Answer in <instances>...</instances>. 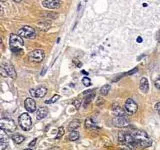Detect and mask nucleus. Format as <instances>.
Segmentation results:
<instances>
[{
    "label": "nucleus",
    "instance_id": "f257e3e1",
    "mask_svg": "<svg viewBox=\"0 0 160 150\" xmlns=\"http://www.w3.org/2000/svg\"><path fill=\"white\" fill-rule=\"evenodd\" d=\"M131 133L134 136L135 140H136L137 147L147 148V147L152 145V139L149 138V136L145 131H143V130H134Z\"/></svg>",
    "mask_w": 160,
    "mask_h": 150
},
{
    "label": "nucleus",
    "instance_id": "f03ea898",
    "mask_svg": "<svg viewBox=\"0 0 160 150\" xmlns=\"http://www.w3.org/2000/svg\"><path fill=\"white\" fill-rule=\"evenodd\" d=\"M9 46H10V49L14 53L20 52L24 47V41L23 39H22V37L19 36V35L11 34L9 38Z\"/></svg>",
    "mask_w": 160,
    "mask_h": 150
},
{
    "label": "nucleus",
    "instance_id": "7ed1b4c3",
    "mask_svg": "<svg viewBox=\"0 0 160 150\" xmlns=\"http://www.w3.org/2000/svg\"><path fill=\"white\" fill-rule=\"evenodd\" d=\"M19 125L20 127L22 128L23 130L25 131H29V130L32 129V120H31V117L28 113H22L20 116H19Z\"/></svg>",
    "mask_w": 160,
    "mask_h": 150
},
{
    "label": "nucleus",
    "instance_id": "20e7f679",
    "mask_svg": "<svg viewBox=\"0 0 160 150\" xmlns=\"http://www.w3.org/2000/svg\"><path fill=\"white\" fill-rule=\"evenodd\" d=\"M0 128L5 132H13L16 130V123L11 118H1L0 120Z\"/></svg>",
    "mask_w": 160,
    "mask_h": 150
},
{
    "label": "nucleus",
    "instance_id": "39448f33",
    "mask_svg": "<svg viewBox=\"0 0 160 150\" xmlns=\"http://www.w3.org/2000/svg\"><path fill=\"white\" fill-rule=\"evenodd\" d=\"M18 35L21 37L27 38V39H34L36 36V32H35V29L33 27L29 25H24L18 30Z\"/></svg>",
    "mask_w": 160,
    "mask_h": 150
},
{
    "label": "nucleus",
    "instance_id": "423d86ee",
    "mask_svg": "<svg viewBox=\"0 0 160 150\" xmlns=\"http://www.w3.org/2000/svg\"><path fill=\"white\" fill-rule=\"evenodd\" d=\"M44 51L42 49H35V50L31 51L29 54H28V58L30 61L32 62H35V63H40V62L43 61L44 59Z\"/></svg>",
    "mask_w": 160,
    "mask_h": 150
},
{
    "label": "nucleus",
    "instance_id": "0eeeda50",
    "mask_svg": "<svg viewBox=\"0 0 160 150\" xmlns=\"http://www.w3.org/2000/svg\"><path fill=\"white\" fill-rule=\"evenodd\" d=\"M124 109H125L127 114L132 115V114H135L137 112V110H138V105L136 104V102H135L133 99L128 98L125 101V103H124Z\"/></svg>",
    "mask_w": 160,
    "mask_h": 150
},
{
    "label": "nucleus",
    "instance_id": "6e6552de",
    "mask_svg": "<svg viewBox=\"0 0 160 150\" xmlns=\"http://www.w3.org/2000/svg\"><path fill=\"white\" fill-rule=\"evenodd\" d=\"M29 93L32 97H36V98H42L47 93V89L43 86H40L38 88H31L29 90Z\"/></svg>",
    "mask_w": 160,
    "mask_h": 150
},
{
    "label": "nucleus",
    "instance_id": "1a4fd4ad",
    "mask_svg": "<svg viewBox=\"0 0 160 150\" xmlns=\"http://www.w3.org/2000/svg\"><path fill=\"white\" fill-rule=\"evenodd\" d=\"M2 68H4V70L6 71L8 77L12 78V79H15L17 77V74H16V71H15V68L13 66L12 64L10 63V62H4L3 64H2Z\"/></svg>",
    "mask_w": 160,
    "mask_h": 150
},
{
    "label": "nucleus",
    "instance_id": "9d476101",
    "mask_svg": "<svg viewBox=\"0 0 160 150\" xmlns=\"http://www.w3.org/2000/svg\"><path fill=\"white\" fill-rule=\"evenodd\" d=\"M112 123L116 127H127L129 126V120L127 117H114L112 119Z\"/></svg>",
    "mask_w": 160,
    "mask_h": 150
},
{
    "label": "nucleus",
    "instance_id": "9b49d317",
    "mask_svg": "<svg viewBox=\"0 0 160 150\" xmlns=\"http://www.w3.org/2000/svg\"><path fill=\"white\" fill-rule=\"evenodd\" d=\"M112 113L114 114L115 117H126V114H127L125 109L117 103H114L112 105Z\"/></svg>",
    "mask_w": 160,
    "mask_h": 150
},
{
    "label": "nucleus",
    "instance_id": "f8f14e48",
    "mask_svg": "<svg viewBox=\"0 0 160 150\" xmlns=\"http://www.w3.org/2000/svg\"><path fill=\"white\" fill-rule=\"evenodd\" d=\"M24 105H25V109L28 112H34L36 111V102L33 98H26L25 102H24Z\"/></svg>",
    "mask_w": 160,
    "mask_h": 150
},
{
    "label": "nucleus",
    "instance_id": "ddd939ff",
    "mask_svg": "<svg viewBox=\"0 0 160 150\" xmlns=\"http://www.w3.org/2000/svg\"><path fill=\"white\" fill-rule=\"evenodd\" d=\"M42 5L45 8H48V9H56L60 6V3L61 2L58 1V0H48V1H42L41 2Z\"/></svg>",
    "mask_w": 160,
    "mask_h": 150
},
{
    "label": "nucleus",
    "instance_id": "4468645a",
    "mask_svg": "<svg viewBox=\"0 0 160 150\" xmlns=\"http://www.w3.org/2000/svg\"><path fill=\"white\" fill-rule=\"evenodd\" d=\"M139 88L143 93H147L148 92V90H149V84H148V80L146 77H142L140 79Z\"/></svg>",
    "mask_w": 160,
    "mask_h": 150
},
{
    "label": "nucleus",
    "instance_id": "2eb2a0df",
    "mask_svg": "<svg viewBox=\"0 0 160 150\" xmlns=\"http://www.w3.org/2000/svg\"><path fill=\"white\" fill-rule=\"evenodd\" d=\"M47 115H48V109L46 107H39L36 110L37 119H44Z\"/></svg>",
    "mask_w": 160,
    "mask_h": 150
},
{
    "label": "nucleus",
    "instance_id": "dca6fc26",
    "mask_svg": "<svg viewBox=\"0 0 160 150\" xmlns=\"http://www.w3.org/2000/svg\"><path fill=\"white\" fill-rule=\"evenodd\" d=\"M85 126H86V128H88V129H90V130L99 129L98 125L96 124L91 118H87L86 120H85Z\"/></svg>",
    "mask_w": 160,
    "mask_h": 150
},
{
    "label": "nucleus",
    "instance_id": "f3484780",
    "mask_svg": "<svg viewBox=\"0 0 160 150\" xmlns=\"http://www.w3.org/2000/svg\"><path fill=\"white\" fill-rule=\"evenodd\" d=\"M79 126H80V120L74 119V120H72V121L70 122L69 125H68V130H69L70 132L75 131V129H77Z\"/></svg>",
    "mask_w": 160,
    "mask_h": 150
},
{
    "label": "nucleus",
    "instance_id": "a211bd4d",
    "mask_svg": "<svg viewBox=\"0 0 160 150\" xmlns=\"http://www.w3.org/2000/svg\"><path fill=\"white\" fill-rule=\"evenodd\" d=\"M11 139H12L13 141L16 143V144H20L24 141V139H25V137H24L23 135L19 134V133H14V134L12 135V137H11Z\"/></svg>",
    "mask_w": 160,
    "mask_h": 150
},
{
    "label": "nucleus",
    "instance_id": "6ab92c4d",
    "mask_svg": "<svg viewBox=\"0 0 160 150\" xmlns=\"http://www.w3.org/2000/svg\"><path fill=\"white\" fill-rule=\"evenodd\" d=\"M38 25H39V28H40V29H42V30H48L49 28H50L51 23H50V21H48V20H44V21H42V22L38 23Z\"/></svg>",
    "mask_w": 160,
    "mask_h": 150
},
{
    "label": "nucleus",
    "instance_id": "aec40b11",
    "mask_svg": "<svg viewBox=\"0 0 160 150\" xmlns=\"http://www.w3.org/2000/svg\"><path fill=\"white\" fill-rule=\"evenodd\" d=\"M110 89H111V86H110L109 84H106V85L102 86L101 89H100V94L102 95V96H105V95H107L109 93Z\"/></svg>",
    "mask_w": 160,
    "mask_h": 150
},
{
    "label": "nucleus",
    "instance_id": "412c9836",
    "mask_svg": "<svg viewBox=\"0 0 160 150\" xmlns=\"http://www.w3.org/2000/svg\"><path fill=\"white\" fill-rule=\"evenodd\" d=\"M95 97V95L94 93H92V94H88V96H86L84 98V103H83V106L84 107H87V105H89L90 104V102L92 101V99Z\"/></svg>",
    "mask_w": 160,
    "mask_h": 150
},
{
    "label": "nucleus",
    "instance_id": "4be33fe9",
    "mask_svg": "<svg viewBox=\"0 0 160 150\" xmlns=\"http://www.w3.org/2000/svg\"><path fill=\"white\" fill-rule=\"evenodd\" d=\"M0 142L8 143V135H7V132H5L4 130H2V129H1V131H0Z\"/></svg>",
    "mask_w": 160,
    "mask_h": 150
},
{
    "label": "nucleus",
    "instance_id": "5701e85b",
    "mask_svg": "<svg viewBox=\"0 0 160 150\" xmlns=\"http://www.w3.org/2000/svg\"><path fill=\"white\" fill-rule=\"evenodd\" d=\"M68 139L70 141H76L77 139H79V133L77 131H72L68 134Z\"/></svg>",
    "mask_w": 160,
    "mask_h": 150
},
{
    "label": "nucleus",
    "instance_id": "b1692460",
    "mask_svg": "<svg viewBox=\"0 0 160 150\" xmlns=\"http://www.w3.org/2000/svg\"><path fill=\"white\" fill-rule=\"evenodd\" d=\"M60 98V95L58 94H56V95H54V96H52L51 99H49V100H46L45 103L46 104H51V103H54V102H56L57 100H58Z\"/></svg>",
    "mask_w": 160,
    "mask_h": 150
},
{
    "label": "nucleus",
    "instance_id": "393cba45",
    "mask_svg": "<svg viewBox=\"0 0 160 150\" xmlns=\"http://www.w3.org/2000/svg\"><path fill=\"white\" fill-rule=\"evenodd\" d=\"M64 134V128L62 126L58 128V131H57V135H56V139H59L60 137H62V135Z\"/></svg>",
    "mask_w": 160,
    "mask_h": 150
},
{
    "label": "nucleus",
    "instance_id": "a878e982",
    "mask_svg": "<svg viewBox=\"0 0 160 150\" xmlns=\"http://www.w3.org/2000/svg\"><path fill=\"white\" fill-rule=\"evenodd\" d=\"M82 83H83V85L84 86H90L91 85V80H90V78H88V77H84L83 79H82Z\"/></svg>",
    "mask_w": 160,
    "mask_h": 150
},
{
    "label": "nucleus",
    "instance_id": "bb28decb",
    "mask_svg": "<svg viewBox=\"0 0 160 150\" xmlns=\"http://www.w3.org/2000/svg\"><path fill=\"white\" fill-rule=\"evenodd\" d=\"M73 104H74V106H75L76 109H79L80 105H81V100L78 99V98H76V99L73 100Z\"/></svg>",
    "mask_w": 160,
    "mask_h": 150
},
{
    "label": "nucleus",
    "instance_id": "cd10ccee",
    "mask_svg": "<svg viewBox=\"0 0 160 150\" xmlns=\"http://www.w3.org/2000/svg\"><path fill=\"white\" fill-rule=\"evenodd\" d=\"M154 84H155V87H156V88L158 89V90H160V76L156 79L155 81H154Z\"/></svg>",
    "mask_w": 160,
    "mask_h": 150
},
{
    "label": "nucleus",
    "instance_id": "c85d7f7f",
    "mask_svg": "<svg viewBox=\"0 0 160 150\" xmlns=\"http://www.w3.org/2000/svg\"><path fill=\"white\" fill-rule=\"evenodd\" d=\"M137 71H138V68L135 67L134 69L131 70V71H129V72H127V73H124V75H132V74H134V73L137 72Z\"/></svg>",
    "mask_w": 160,
    "mask_h": 150
},
{
    "label": "nucleus",
    "instance_id": "c756f323",
    "mask_svg": "<svg viewBox=\"0 0 160 150\" xmlns=\"http://www.w3.org/2000/svg\"><path fill=\"white\" fill-rule=\"evenodd\" d=\"M8 145V143H4V142H0V150H5Z\"/></svg>",
    "mask_w": 160,
    "mask_h": 150
},
{
    "label": "nucleus",
    "instance_id": "7c9ffc66",
    "mask_svg": "<svg viewBox=\"0 0 160 150\" xmlns=\"http://www.w3.org/2000/svg\"><path fill=\"white\" fill-rule=\"evenodd\" d=\"M154 108H155V110L157 111V113L160 115V102H157L155 106H154Z\"/></svg>",
    "mask_w": 160,
    "mask_h": 150
},
{
    "label": "nucleus",
    "instance_id": "2f4dec72",
    "mask_svg": "<svg viewBox=\"0 0 160 150\" xmlns=\"http://www.w3.org/2000/svg\"><path fill=\"white\" fill-rule=\"evenodd\" d=\"M0 72H1V75L3 76V77H8V75H7V73H6V71L4 70V68H0Z\"/></svg>",
    "mask_w": 160,
    "mask_h": 150
},
{
    "label": "nucleus",
    "instance_id": "473e14b6",
    "mask_svg": "<svg viewBox=\"0 0 160 150\" xmlns=\"http://www.w3.org/2000/svg\"><path fill=\"white\" fill-rule=\"evenodd\" d=\"M36 141H37V138L33 139V140L31 141V142H30V143L28 144V146H29V147H33V146L35 145V143H36Z\"/></svg>",
    "mask_w": 160,
    "mask_h": 150
},
{
    "label": "nucleus",
    "instance_id": "72a5a7b5",
    "mask_svg": "<svg viewBox=\"0 0 160 150\" xmlns=\"http://www.w3.org/2000/svg\"><path fill=\"white\" fill-rule=\"evenodd\" d=\"M46 70H47V67H46V66H44V67H43V70H42V72L40 73V75H44V74H45Z\"/></svg>",
    "mask_w": 160,
    "mask_h": 150
},
{
    "label": "nucleus",
    "instance_id": "f704fd0d",
    "mask_svg": "<svg viewBox=\"0 0 160 150\" xmlns=\"http://www.w3.org/2000/svg\"><path fill=\"white\" fill-rule=\"evenodd\" d=\"M156 38H157V41L160 42V30L158 31V33H157V36H156Z\"/></svg>",
    "mask_w": 160,
    "mask_h": 150
},
{
    "label": "nucleus",
    "instance_id": "c9c22d12",
    "mask_svg": "<svg viewBox=\"0 0 160 150\" xmlns=\"http://www.w3.org/2000/svg\"><path fill=\"white\" fill-rule=\"evenodd\" d=\"M137 42H138V43H141V42H142V38L140 37V36L137 38Z\"/></svg>",
    "mask_w": 160,
    "mask_h": 150
},
{
    "label": "nucleus",
    "instance_id": "e433bc0d",
    "mask_svg": "<svg viewBox=\"0 0 160 150\" xmlns=\"http://www.w3.org/2000/svg\"><path fill=\"white\" fill-rule=\"evenodd\" d=\"M24 150H33V149H31V148H26V149H24Z\"/></svg>",
    "mask_w": 160,
    "mask_h": 150
}]
</instances>
